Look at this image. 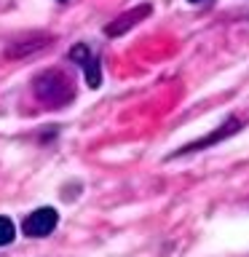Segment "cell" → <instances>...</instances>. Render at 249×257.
Wrapping results in <instances>:
<instances>
[{
	"instance_id": "obj_8",
	"label": "cell",
	"mask_w": 249,
	"mask_h": 257,
	"mask_svg": "<svg viewBox=\"0 0 249 257\" xmlns=\"http://www.w3.org/2000/svg\"><path fill=\"white\" fill-rule=\"evenodd\" d=\"M190 3H196V6H201V3H209V0H190Z\"/></svg>"
},
{
	"instance_id": "obj_2",
	"label": "cell",
	"mask_w": 249,
	"mask_h": 257,
	"mask_svg": "<svg viewBox=\"0 0 249 257\" xmlns=\"http://www.w3.org/2000/svg\"><path fill=\"white\" fill-rule=\"evenodd\" d=\"M56 222H59L56 209L43 206V209H35L32 214H27V220L22 222V233L30 236V238H43V236H48V233H54Z\"/></svg>"
},
{
	"instance_id": "obj_1",
	"label": "cell",
	"mask_w": 249,
	"mask_h": 257,
	"mask_svg": "<svg viewBox=\"0 0 249 257\" xmlns=\"http://www.w3.org/2000/svg\"><path fill=\"white\" fill-rule=\"evenodd\" d=\"M32 94L46 107H64L75 99V83L64 70H43L32 78Z\"/></svg>"
},
{
	"instance_id": "obj_5",
	"label": "cell",
	"mask_w": 249,
	"mask_h": 257,
	"mask_svg": "<svg viewBox=\"0 0 249 257\" xmlns=\"http://www.w3.org/2000/svg\"><path fill=\"white\" fill-rule=\"evenodd\" d=\"M148 14H150V6H140V8H134L132 14H120L104 32H107V35H120L126 27H134L137 19H142V16H148Z\"/></svg>"
},
{
	"instance_id": "obj_7",
	"label": "cell",
	"mask_w": 249,
	"mask_h": 257,
	"mask_svg": "<svg viewBox=\"0 0 249 257\" xmlns=\"http://www.w3.org/2000/svg\"><path fill=\"white\" fill-rule=\"evenodd\" d=\"M14 238H16V228H14L11 217L0 214V246H8Z\"/></svg>"
},
{
	"instance_id": "obj_3",
	"label": "cell",
	"mask_w": 249,
	"mask_h": 257,
	"mask_svg": "<svg viewBox=\"0 0 249 257\" xmlns=\"http://www.w3.org/2000/svg\"><path fill=\"white\" fill-rule=\"evenodd\" d=\"M70 59L72 62H78L80 67H83L86 72V83L96 88L102 83V72H99V64H96L94 59V54H91V48H88L86 43H78V46H72V51H70Z\"/></svg>"
},
{
	"instance_id": "obj_4",
	"label": "cell",
	"mask_w": 249,
	"mask_h": 257,
	"mask_svg": "<svg viewBox=\"0 0 249 257\" xmlns=\"http://www.w3.org/2000/svg\"><path fill=\"white\" fill-rule=\"evenodd\" d=\"M241 128V120H236V118H228L225 123L217 128V132H212V134H206V137H201V140H196V142H190V145H185L182 150H177L174 156H182V153H196V150H204V148H209V145H217V142H222L225 137H230V134H236Z\"/></svg>"
},
{
	"instance_id": "obj_6",
	"label": "cell",
	"mask_w": 249,
	"mask_h": 257,
	"mask_svg": "<svg viewBox=\"0 0 249 257\" xmlns=\"http://www.w3.org/2000/svg\"><path fill=\"white\" fill-rule=\"evenodd\" d=\"M46 40H48V35H35L32 40H19V43H14L11 48H8V56H27L30 51H35V48L48 46Z\"/></svg>"
}]
</instances>
